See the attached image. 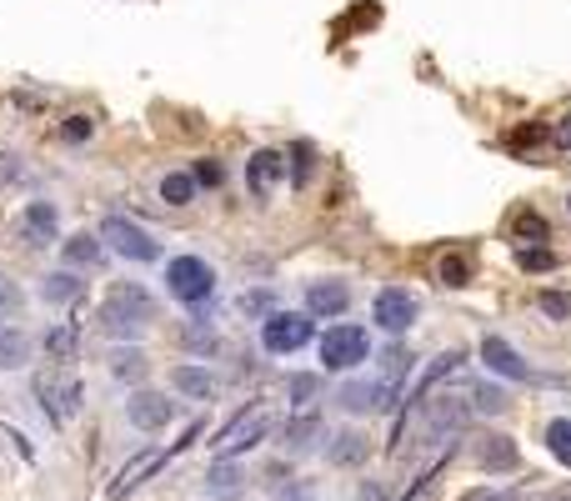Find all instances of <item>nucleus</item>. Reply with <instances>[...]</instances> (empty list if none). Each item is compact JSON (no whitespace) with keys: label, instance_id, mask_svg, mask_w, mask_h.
I'll return each instance as SVG.
<instances>
[{"label":"nucleus","instance_id":"2","mask_svg":"<svg viewBox=\"0 0 571 501\" xmlns=\"http://www.w3.org/2000/svg\"><path fill=\"white\" fill-rule=\"evenodd\" d=\"M311 337H316L311 311H271V317L261 321V347H266L271 356H296L302 347H311Z\"/></svg>","mask_w":571,"mask_h":501},{"label":"nucleus","instance_id":"15","mask_svg":"<svg viewBox=\"0 0 571 501\" xmlns=\"http://www.w3.org/2000/svg\"><path fill=\"white\" fill-rule=\"evenodd\" d=\"M205 497L241 501V497H246V471H241L231 457H216V461H211V471H205Z\"/></svg>","mask_w":571,"mask_h":501},{"label":"nucleus","instance_id":"21","mask_svg":"<svg viewBox=\"0 0 571 501\" xmlns=\"http://www.w3.org/2000/svg\"><path fill=\"white\" fill-rule=\"evenodd\" d=\"M161 467H166V451H146V457H136V461H130V467L116 477V487H110V497H116V501H120V497H130V491H136L140 481L151 477V471H161Z\"/></svg>","mask_w":571,"mask_h":501},{"label":"nucleus","instance_id":"4","mask_svg":"<svg viewBox=\"0 0 571 501\" xmlns=\"http://www.w3.org/2000/svg\"><path fill=\"white\" fill-rule=\"evenodd\" d=\"M166 291L186 306H201L216 296V271L201 256H176V262H166Z\"/></svg>","mask_w":571,"mask_h":501},{"label":"nucleus","instance_id":"22","mask_svg":"<svg viewBox=\"0 0 571 501\" xmlns=\"http://www.w3.org/2000/svg\"><path fill=\"white\" fill-rule=\"evenodd\" d=\"M81 291H86V281H76L71 271H51L41 281V301H51V306H71V301H81Z\"/></svg>","mask_w":571,"mask_h":501},{"label":"nucleus","instance_id":"36","mask_svg":"<svg viewBox=\"0 0 571 501\" xmlns=\"http://www.w3.org/2000/svg\"><path fill=\"white\" fill-rule=\"evenodd\" d=\"M442 276H446V286H466V276H472V266H466L462 256H446V262H442Z\"/></svg>","mask_w":571,"mask_h":501},{"label":"nucleus","instance_id":"24","mask_svg":"<svg viewBox=\"0 0 571 501\" xmlns=\"http://www.w3.org/2000/svg\"><path fill=\"white\" fill-rule=\"evenodd\" d=\"M547 451L551 461H561L571 471V416H551L547 422Z\"/></svg>","mask_w":571,"mask_h":501},{"label":"nucleus","instance_id":"30","mask_svg":"<svg viewBox=\"0 0 571 501\" xmlns=\"http://www.w3.org/2000/svg\"><path fill=\"white\" fill-rule=\"evenodd\" d=\"M517 266L521 271H551V266H557V250L551 246H517Z\"/></svg>","mask_w":571,"mask_h":501},{"label":"nucleus","instance_id":"7","mask_svg":"<svg viewBox=\"0 0 571 501\" xmlns=\"http://www.w3.org/2000/svg\"><path fill=\"white\" fill-rule=\"evenodd\" d=\"M101 241L116 250L120 262H136V266L161 262V241H156L151 231H140L136 221H126V216H110L106 226H101Z\"/></svg>","mask_w":571,"mask_h":501},{"label":"nucleus","instance_id":"34","mask_svg":"<svg viewBox=\"0 0 571 501\" xmlns=\"http://www.w3.org/2000/svg\"><path fill=\"white\" fill-rule=\"evenodd\" d=\"M241 311H246V317H261V321H266L271 311H276V296H271V291H246V296H241Z\"/></svg>","mask_w":571,"mask_h":501},{"label":"nucleus","instance_id":"12","mask_svg":"<svg viewBox=\"0 0 571 501\" xmlns=\"http://www.w3.org/2000/svg\"><path fill=\"white\" fill-rule=\"evenodd\" d=\"M306 311L316 321H336L351 311V281H336V276H321V281L306 286Z\"/></svg>","mask_w":571,"mask_h":501},{"label":"nucleus","instance_id":"42","mask_svg":"<svg viewBox=\"0 0 571 501\" xmlns=\"http://www.w3.org/2000/svg\"><path fill=\"white\" fill-rule=\"evenodd\" d=\"M466 501H511V491H491V487H486V491H472Z\"/></svg>","mask_w":571,"mask_h":501},{"label":"nucleus","instance_id":"28","mask_svg":"<svg viewBox=\"0 0 571 501\" xmlns=\"http://www.w3.org/2000/svg\"><path fill=\"white\" fill-rule=\"evenodd\" d=\"M181 341L195 351V356H216V347H221V337L205 327V321H191V327L181 331Z\"/></svg>","mask_w":571,"mask_h":501},{"label":"nucleus","instance_id":"3","mask_svg":"<svg viewBox=\"0 0 571 501\" xmlns=\"http://www.w3.org/2000/svg\"><path fill=\"white\" fill-rule=\"evenodd\" d=\"M361 361H371V331L356 321H336L321 337V366L326 371H356Z\"/></svg>","mask_w":571,"mask_h":501},{"label":"nucleus","instance_id":"23","mask_svg":"<svg viewBox=\"0 0 571 501\" xmlns=\"http://www.w3.org/2000/svg\"><path fill=\"white\" fill-rule=\"evenodd\" d=\"M151 371V361H146V351H136V347H120L116 356H110V376L116 382H140Z\"/></svg>","mask_w":571,"mask_h":501},{"label":"nucleus","instance_id":"41","mask_svg":"<svg viewBox=\"0 0 571 501\" xmlns=\"http://www.w3.org/2000/svg\"><path fill=\"white\" fill-rule=\"evenodd\" d=\"M551 146H561V151H571V116L561 120L557 131H551Z\"/></svg>","mask_w":571,"mask_h":501},{"label":"nucleus","instance_id":"5","mask_svg":"<svg viewBox=\"0 0 571 501\" xmlns=\"http://www.w3.org/2000/svg\"><path fill=\"white\" fill-rule=\"evenodd\" d=\"M35 396H41L45 416L61 426V422H71V416L81 412V402H86V386L76 382V371L55 366V371H41V376H35Z\"/></svg>","mask_w":571,"mask_h":501},{"label":"nucleus","instance_id":"33","mask_svg":"<svg viewBox=\"0 0 571 501\" xmlns=\"http://www.w3.org/2000/svg\"><path fill=\"white\" fill-rule=\"evenodd\" d=\"M286 392H292V402H296V406H311L316 396H321V376L302 371V376H292V386H286Z\"/></svg>","mask_w":571,"mask_h":501},{"label":"nucleus","instance_id":"13","mask_svg":"<svg viewBox=\"0 0 571 501\" xmlns=\"http://www.w3.org/2000/svg\"><path fill=\"white\" fill-rule=\"evenodd\" d=\"M466 416H472V402H462V396H436L426 412H421V426H426V441H442V436L462 431Z\"/></svg>","mask_w":571,"mask_h":501},{"label":"nucleus","instance_id":"27","mask_svg":"<svg viewBox=\"0 0 571 501\" xmlns=\"http://www.w3.org/2000/svg\"><path fill=\"white\" fill-rule=\"evenodd\" d=\"M161 196L171 201V206H191V201H195V175L191 171H171L161 181Z\"/></svg>","mask_w":571,"mask_h":501},{"label":"nucleus","instance_id":"11","mask_svg":"<svg viewBox=\"0 0 571 501\" xmlns=\"http://www.w3.org/2000/svg\"><path fill=\"white\" fill-rule=\"evenodd\" d=\"M482 361L491 376H501V382H537V371H531V361L521 356L517 347H511L507 337H486L482 341Z\"/></svg>","mask_w":571,"mask_h":501},{"label":"nucleus","instance_id":"16","mask_svg":"<svg viewBox=\"0 0 571 501\" xmlns=\"http://www.w3.org/2000/svg\"><path fill=\"white\" fill-rule=\"evenodd\" d=\"M367 457H371V436L356 431V426H346V431H336L331 441H326V461H331V467H361Z\"/></svg>","mask_w":571,"mask_h":501},{"label":"nucleus","instance_id":"6","mask_svg":"<svg viewBox=\"0 0 571 501\" xmlns=\"http://www.w3.org/2000/svg\"><path fill=\"white\" fill-rule=\"evenodd\" d=\"M371 321H377L387 337H406V331L421 321L416 291H406V286H381L377 301H371Z\"/></svg>","mask_w":571,"mask_h":501},{"label":"nucleus","instance_id":"39","mask_svg":"<svg viewBox=\"0 0 571 501\" xmlns=\"http://www.w3.org/2000/svg\"><path fill=\"white\" fill-rule=\"evenodd\" d=\"M292 171H296V185H306V175H311V146H296L292 151Z\"/></svg>","mask_w":571,"mask_h":501},{"label":"nucleus","instance_id":"40","mask_svg":"<svg viewBox=\"0 0 571 501\" xmlns=\"http://www.w3.org/2000/svg\"><path fill=\"white\" fill-rule=\"evenodd\" d=\"M45 347H51L55 356H65V351H71V331H51V337H45Z\"/></svg>","mask_w":571,"mask_h":501},{"label":"nucleus","instance_id":"10","mask_svg":"<svg viewBox=\"0 0 571 501\" xmlns=\"http://www.w3.org/2000/svg\"><path fill=\"white\" fill-rule=\"evenodd\" d=\"M472 461L486 471V477H507V471L521 467V451H517L511 436L486 431V436H472Z\"/></svg>","mask_w":571,"mask_h":501},{"label":"nucleus","instance_id":"8","mask_svg":"<svg viewBox=\"0 0 571 501\" xmlns=\"http://www.w3.org/2000/svg\"><path fill=\"white\" fill-rule=\"evenodd\" d=\"M266 436H271V412L266 406H246V412L216 436V457H241V451H251L256 441H266Z\"/></svg>","mask_w":571,"mask_h":501},{"label":"nucleus","instance_id":"25","mask_svg":"<svg viewBox=\"0 0 571 501\" xmlns=\"http://www.w3.org/2000/svg\"><path fill=\"white\" fill-rule=\"evenodd\" d=\"M511 406V396L501 392V386H491V382H472V412H482V416H501Z\"/></svg>","mask_w":571,"mask_h":501},{"label":"nucleus","instance_id":"18","mask_svg":"<svg viewBox=\"0 0 571 501\" xmlns=\"http://www.w3.org/2000/svg\"><path fill=\"white\" fill-rule=\"evenodd\" d=\"M281 175H286V156H281V151H256L246 161V181H251L256 196H271V191L281 185Z\"/></svg>","mask_w":571,"mask_h":501},{"label":"nucleus","instance_id":"17","mask_svg":"<svg viewBox=\"0 0 571 501\" xmlns=\"http://www.w3.org/2000/svg\"><path fill=\"white\" fill-rule=\"evenodd\" d=\"M326 436V422L321 412H311V406H302V412L286 422V431H281V441H286V451H311L316 441Z\"/></svg>","mask_w":571,"mask_h":501},{"label":"nucleus","instance_id":"19","mask_svg":"<svg viewBox=\"0 0 571 501\" xmlns=\"http://www.w3.org/2000/svg\"><path fill=\"white\" fill-rule=\"evenodd\" d=\"M171 386L181 396H191V402H211V396H216V371H205V366H176L171 371Z\"/></svg>","mask_w":571,"mask_h":501},{"label":"nucleus","instance_id":"1","mask_svg":"<svg viewBox=\"0 0 571 501\" xmlns=\"http://www.w3.org/2000/svg\"><path fill=\"white\" fill-rule=\"evenodd\" d=\"M151 321H156V301H151V291L136 286V281H116L106 291V301H101V311H96V327L116 341H136Z\"/></svg>","mask_w":571,"mask_h":501},{"label":"nucleus","instance_id":"44","mask_svg":"<svg viewBox=\"0 0 571 501\" xmlns=\"http://www.w3.org/2000/svg\"><path fill=\"white\" fill-rule=\"evenodd\" d=\"M567 211H571V201H567Z\"/></svg>","mask_w":571,"mask_h":501},{"label":"nucleus","instance_id":"35","mask_svg":"<svg viewBox=\"0 0 571 501\" xmlns=\"http://www.w3.org/2000/svg\"><path fill=\"white\" fill-rule=\"evenodd\" d=\"M276 501H316V487L306 477H292V481H281Z\"/></svg>","mask_w":571,"mask_h":501},{"label":"nucleus","instance_id":"32","mask_svg":"<svg viewBox=\"0 0 571 501\" xmlns=\"http://www.w3.org/2000/svg\"><path fill=\"white\" fill-rule=\"evenodd\" d=\"M537 306H541V317H551V321H571V291H541V296H537Z\"/></svg>","mask_w":571,"mask_h":501},{"label":"nucleus","instance_id":"20","mask_svg":"<svg viewBox=\"0 0 571 501\" xmlns=\"http://www.w3.org/2000/svg\"><path fill=\"white\" fill-rule=\"evenodd\" d=\"M55 226H61V216H55L51 201H31L21 216V231L31 236V246H45V241H55Z\"/></svg>","mask_w":571,"mask_h":501},{"label":"nucleus","instance_id":"29","mask_svg":"<svg viewBox=\"0 0 571 501\" xmlns=\"http://www.w3.org/2000/svg\"><path fill=\"white\" fill-rule=\"evenodd\" d=\"M65 262L71 266H96L101 262V241L96 236H71L65 241Z\"/></svg>","mask_w":571,"mask_h":501},{"label":"nucleus","instance_id":"37","mask_svg":"<svg viewBox=\"0 0 571 501\" xmlns=\"http://www.w3.org/2000/svg\"><path fill=\"white\" fill-rule=\"evenodd\" d=\"M221 181H226L221 161H195V185H221Z\"/></svg>","mask_w":571,"mask_h":501},{"label":"nucleus","instance_id":"43","mask_svg":"<svg viewBox=\"0 0 571 501\" xmlns=\"http://www.w3.org/2000/svg\"><path fill=\"white\" fill-rule=\"evenodd\" d=\"M537 501H571V481H567V487H557V491H541Z\"/></svg>","mask_w":571,"mask_h":501},{"label":"nucleus","instance_id":"14","mask_svg":"<svg viewBox=\"0 0 571 501\" xmlns=\"http://www.w3.org/2000/svg\"><path fill=\"white\" fill-rule=\"evenodd\" d=\"M126 416L136 431H161V426H171L176 406H171V396H161V392H136L126 402Z\"/></svg>","mask_w":571,"mask_h":501},{"label":"nucleus","instance_id":"38","mask_svg":"<svg viewBox=\"0 0 571 501\" xmlns=\"http://www.w3.org/2000/svg\"><path fill=\"white\" fill-rule=\"evenodd\" d=\"M61 136H65V141H86V136H91V116H71L61 126Z\"/></svg>","mask_w":571,"mask_h":501},{"label":"nucleus","instance_id":"26","mask_svg":"<svg viewBox=\"0 0 571 501\" xmlns=\"http://www.w3.org/2000/svg\"><path fill=\"white\" fill-rule=\"evenodd\" d=\"M31 361V341H25V331H0V366H25Z\"/></svg>","mask_w":571,"mask_h":501},{"label":"nucleus","instance_id":"9","mask_svg":"<svg viewBox=\"0 0 571 501\" xmlns=\"http://www.w3.org/2000/svg\"><path fill=\"white\" fill-rule=\"evenodd\" d=\"M396 392L401 386H391V382H346L341 392H336V406L341 412H351V416H371V412H391L396 406Z\"/></svg>","mask_w":571,"mask_h":501},{"label":"nucleus","instance_id":"31","mask_svg":"<svg viewBox=\"0 0 571 501\" xmlns=\"http://www.w3.org/2000/svg\"><path fill=\"white\" fill-rule=\"evenodd\" d=\"M381 361H387V366H381V382H391V386L406 382V371H411V351L406 347H391Z\"/></svg>","mask_w":571,"mask_h":501}]
</instances>
